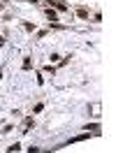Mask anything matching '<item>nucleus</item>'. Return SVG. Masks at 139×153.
<instances>
[{"instance_id":"1","label":"nucleus","mask_w":139,"mask_h":153,"mask_svg":"<svg viewBox=\"0 0 139 153\" xmlns=\"http://www.w3.org/2000/svg\"><path fill=\"white\" fill-rule=\"evenodd\" d=\"M51 5H53V7H58L60 12H65V10H67V5H63L60 0H51Z\"/></svg>"},{"instance_id":"2","label":"nucleus","mask_w":139,"mask_h":153,"mask_svg":"<svg viewBox=\"0 0 139 153\" xmlns=\"http://www.w3.org/2000/svg\"><path fill=\"white\" fill-rule=\"evenodd\" d=\"M77 14H79L81 19H88V10H84V7H79V10H77Z\"/></svg>"},{"instance_id":"3","label":"nucleus","mask_w":139,"mask_h":153,"mask_svg":"<svg viewBox=\"0 0 139 153\" xmlns=\"http://www.w3.org/2000/svg\"><path fill=\"white\" fill-rule=\"evenodd\" d=\"M30 125H33V118H26V121H23V130H28Z\"/></svg>"}]
</instances>
